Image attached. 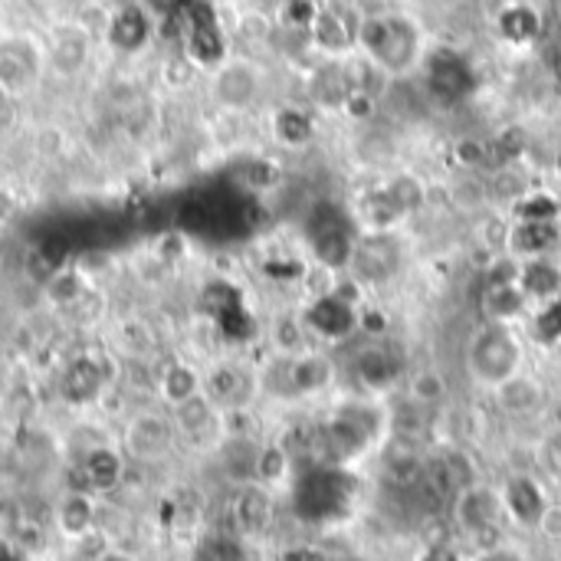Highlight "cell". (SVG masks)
I'll use <instances>...</instances> for the list:
<instances>
[{"label":"cell","instance_id":"6da1fadb","mask_svg":"<svg viewBox=\"0 0 561 561\" xmlns=\"http://www.w3.org/2000/svg\"><path fill=\"white\" fill-rule=\"evenodd\" d=\"M431 39L414 13L378 10L358 20L355 53L368 59L385 79H404L417 72L427 59Z\"/></svg>","mask_w":561,"mask_h":561},{"label":"cell","instance_id":"7a4b0ae2","mask_svg":"<svg viewBox=\"0 0 561 561\" xmlns=\"http://www.w3.org/2000/svg\"><path fill=\"white\" fill-rule=\"evenodd\" d=\"M526 371V345L513 322L486 319L480 322L463 345V375L477 391L496 394L503 385Z\"/></svg>","mask_w":561,"mask_h":561},{"label":"cell","instance_id":"3957f363","mask_svg":"<svg viewBox=\"0 0 561 561\" xmlns=\"http://www.w3.org/2000/svg\"><path fill=\"white\" fill-rule=\"evenodd\" d=\"M339 381V365L322 348H299L293 355H270L260 368V394L276 401H316L329 394Z\"/></svg>","mask_w":561,"mask_h":561},{"label":"cell","instance_id":"277c9868","mask_svg":"<svg viewBox=\"0 0 561 561\" xmlns=\"http://www.w3.org/2000/svg\"><path fill=\"white\" fill-rule=\"evenodd\" d=\"M178 431L171 421V411L145 408L125 417L122 427V454L135 467H154L178 447Z\"/></svg>","mask_w":561,"mask_h":561},{"label":"cell","instance_id":"5b68a950","mask_svg":"<svg viewBox=\"0 0 561 561\" xmlns=\"http://www.w3.org/2000/svg\"><path fill=\"white\" fill-rule=\"evenodd\" d=\"M204 394L227 414H247V408L260 398V368H250L237 358H220L204 368Z\"/></svg>","mask_w":561,"mask_h":561},{"label":"cell","instance_id":"8992f818","mask_svg":"<svg viewBox=\"0 0 561 561\" xmlns=\"http://www.w3.org/2000/svg\"><path fill=\"white\" fill-rule=\"evenodd\" d=\"M450 513H454L457 529L467 539L480 542V549H490V546H500L503 542L500 539V529H503L506 510H503V500H500L496 490H490L483 483H473V486H467L454 500Z\"/></svg>","mask_w":561,"mask_h":561},{"label":"cell","instance_id":"52a82bcc","mask_svg":"<svg viewBox=\"0 0 561 561\" xmlns=\"http://www.w3.org/2000/svg\"><path fill=\"white\" fill-rule=\"evenodd\" d=\"M263 69L247 59V56H224L214 66L210 79V95L220 108L227 112H247L260 102L263 95Z\"/></svg>","mask_w":561,"mask_h":561},{"label":"cell","instance_id":"ba28073f","mask_svg":"<svg viewBox=\"0 0 561 561\" xmlns=\"http://www.w3.org/2000/svg\"><path fill=\"white\" fill-rule=\"evenodd\" d=\"M171 421H174V431H178V440L187 444V447H197V450H217L224 440H227V414L201 391L194 394L191 401L171 408Z\"/></svg>","mask_w":561,"mask_h":561},{"label":"cell","instance_id":"9c48e42d","mask_svg":"<svg viewBox=\"0 0 561 561\" xmlns=\"http://www.w3.org/2000/svg\"><path fill=\"white\" fill-rule=\"evenodd\" d=\"M122 378L118 362H112L102 352H79L76 358L66 362L62 368V394L72 404H92L99 401L108 388H115Z\"/></svg>","mask_w":561,"mask_h":561},{"label":"cell","instance_id":"30bf717a","mask_svg":"<svg viewBox=\"0 0 561 561\" xmlns=\"http://www.w3.org/2000/svg\"><path fill=\"white\" fill-rule=\"evenodd\" d=\"M227 529L237 539H256L270 529L273 523V490H266L263 483H240L227 503Z\"/></svg>","mask_w":561,"mask_h":561},{"label":"cell","instance_id":"8fae6325","mask_svg":"<svg viewBox=\"0 0 561 561\" xmlns=\"http://www.w3.org/2000/svg\"><path fill=\"white\" fill-rule=\"evenodd\" d=\"M49 526L69 542H82L85 536L99 533V500H95V493L66 490L62 496H56V503L49 506Z\"/></svg>","mask_w":561,"mask_h":561},{"label":"cell","instance_id":"7c38bea8","mask_svg":"<svg viewBox=\"0 0 561 561\" xmlns=\"http://www.w3.org/2000/svg\"><path fill=\"white\" fill-rule=\"evenodd\" d=\"M128 457L122 454V447L112 444H92L82 460H79V473H82V490L95 493V496H108L115 490L125 486L128 480Z\"/></svg>","mask_w":561,"mask_h":561},{"label":"cell","instance_id":"4fadbf2b","mask_svg":"<svg viewBox=\"0 0 561 561\" xmlns=\"http://www.w3.org/2000/svg\"><path fill=\"white\" fill-rule=\"evenodd\" d=\"M500 500H503L506 519H513L516 526H526V529H542L552 513L546 490L533 477H513L500 490Z\"/></svg>","mask_w":561,"mask_h":561},{"label":"cell","instance_id":"5bb4252c","mask_svg":"<svg viewBox=\"0 0 561 561\" xmlns=\"http://www.w3.org/2000/svg\"><path fill=\"white\" fill-rule=\"evenodd\" d=\"M154 26H158V20L138 0H128L125 7H118L112 13V20L105 26V39L112 43V49L131 56V53H141L151 43Z\"/></svg>","mask_w":561,"mask_h":561},{"label":"cell","instance_id":"9a60e30c","mask_svg":"<svg viewBox=\"0 0 561 561\" xmlns=\"http://www.w3.org/2000/svg\"><path fill=\"white\" fill-rule=\"evenodd\" d=\"M204 391V368L174 358V362H158L154 365V398L171 411L184 401H191L194 394Z\"/></svg>","mask_w":561,"mask_h":561},{"label":"cell","instance_id":"2e32d148","mask_svg":"<svg viewBox=\"0 0 561 561\" xmlns=\"http://www.w3.org/2000/svg\"><path fill=\"white\" fill-rule=\"evenodd\" d=\"M312 43L329 56V59H348L355 53V36H358V23H348L339 10L325 7L312 16L309 23Z\"/></svg>","mask_w":561,"mask_h":561},{"label":"cell","instance_id":"e0dca14e","mask_svg":"<svg viewBox=\"0 0 561 561\" xmlns=\"http://www.w3.org/2000/svg\"><path fill=\"white\" fill-rule=\"evenodd\" d=\"M43 296L56 312H76L89 296V279L76 266H56L43 279Z\"/></svg>","mask_w":561,"mask_h":561},{"label":"cell","instance_id":"ac0fdd59","mask_svg":"<svg viewBox=\"0 0 561 561\" xmlns=\"http://www.w3.org/2000/svg\"><path fill=\"white\" fill-rule=\"evenodd\" d=\"M500 408L510 414V417H536L546 404V388L539 378H533L529 371H523L519 378H513L510 385H503L496 394Z\"/></svg>","mask_w":561,"mask_h":561},{"label":"cell","instance_id":"d6986e66","mask_svg":"<svg viewBox=\"0 0 561 561\" xmlns=\"http://www.w3.org/2000/svg\"><path fill=\"white\" fill-rule=\"evenodd\" d=\"M404 388H408L411 404H417V408H424V411H434L437 404H444V401L450 398V381H447V375H444L440 368H431V365L411 371L408 381H404Z\"/></svg>","mask_w":561,"mask_h":561},{"label":"cell","instance_id":"ffe728a7","mask_svg":"<svg viewBox=\"0 0 561 561\" xmlns=\"http://www.w3.org/2000/svg\"><path fill=\"white\" fill-rule=\"evenodd\" d=\"M89 56V39L79 30H62L49 46V66L59 76H76Z\"/></svg>","mask_w":561,"mask_h":561},{"label":"cell","instance_id":"44dd1931","mask_svg":"<svg viewBox=\"0 0 561 561\" xmlns=\"http://www.w3.org/2000/svg\"><path fill=\"white\" fill-rule=\"evenodd\" d=\"M191 561H247L243 539H237L230 533H210L197 542Z\"/></svg>","mask_w":561,"mask_h":561},{"label":"cell","instance_id":"7402d4cb","mask_svg":"<svg viewBox=\"0 0 561 561\" xmlns=\"http://www.w3.org/2000/svg\"><path fill=\"white\" fill-rule=\"evenodd\" d=\"M276 138L279 141H286V145H299V141H306V135H309V122H306V115H299L296 108H283V112H276Z\"/></svg>","mask_w":561,"mask_h":561},{"label":"cell","instance_id":"603a6c76","mask_svg":"<svg viewBox=\"0 0 561 561\" xmlns=\"http://www.w3.org/2000/svg\"><path fill=\"white\" fill-rule=\"evenodd\" d=\"M151 253H154V260L158 263H181L184 256H187V237L181 233V230H164L158 240H154V247H151Z\"/></svg>","mask_w":561,"mask_h":561},{"label":"cell","instance_id":"cb8c5ba5","mask_svg":"<svg viewBox=\"0 0 561 561\" xmlns=\"http://www.w3.org/2000/svg\"><path fill=\"white\" fill-rule=\"evenodd\" d=\"M158 23L161 20H168V16H174V13H181V10H187L194 0H138Z\"/></svg>","mask_w":561,"mask_h":561},{"label":"cell","instance_id":"d4e9b609","mask_svg":"<svg viewBox=\"0 0 561 561\" xmlns=\"http://www.w3.org/2000/svg\"><path fill=\"white\" fill-rule=\"evenodd\" d=\"M477 561H526V556H523L519 549H513L510 542H500V546H490V549H483Z\"/></svg>","mask_w":561,"mask_h":561},{"label":"cell","instance_id":"484cf974","mask_svg":"<svg viewBox=\"0 0 561 561\" xmlns=\"http://www.w3.org/2000/svg\"><path fill=\"white\" fill-rule=\"evenodd\" d=\"M549 460H552V467L561 473V427H556L552 437H549Z\"/></svg>","mask_w":561,"mask_h":561},{"label":"cell","instance_id":"4316f807","mask_svg":"<svg viewBox=\"0 0 561 561\" xmlns=\"http://www.w3.org/2000/svg\"><path fill=\"white\" fill-rule=\"evenodd\" d=\"M13 210H16V201L0 187V224H7V220L13 217Z\"/></svg>","mask_w":561,"mask_h":561},{"label":"cell","instance_id":"83f0119b","mask_svg":"<svg viewBox=\"0 0 561 561\" xmlns=\"http://www.w3.org/2000/svg\"><path fill=\"white\" fill-rule=\"evenodd\" d=\"M95 561H138L131 552H125V549H105L102 556Z\"/></svg>","mask_w":561,"mask_h":561}]
</instances>
